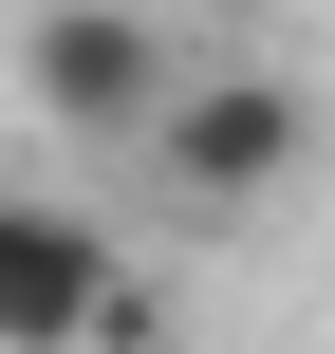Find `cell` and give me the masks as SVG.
<instances>
[{"label": "cell", "instance_id": "cell-3", "mask_svg": "<svg viewBox=\"0 0 335 354\" xmlns=\"http://www.w3.org/2000/svg\"><path fill=\"white\" fill-rule=\"evenodd\" d=\"M149 187L205 205V224H261L280 187H317V93L298 75H186L168 131H149Z\"/></svg>", "mask_w": 335, "mask_h": 354}, {"label": "cell", "instance_id": "cell-1", "mask_svg": "<svg viewBox=\"0 0 335 354\" xmlns=\"http://www.w3.org/2000/svg\"><path fill=\"white\" fill-rule=\"evenodd\" d=\"M131 336H168L149 261H131L75 187H19V205H0V354H131Z\"/></svg>", "mask_w": 335, "mask_h": 354}, {"label": "cell", "instance_id": "cell-2", "mask_svg": "<svg viewBox=\"0 0 335 354\" xmlns=\"http://www.w3.org/2000/svg\"><path fill=\"white\" fill-rule=\"evenodd\" d=\"M186 75H205V56H168L149 0H37V37H19V112L75 131V149H149Z\"/></svg>", "mask_w": 335, "mask_h": 354}]
</instances>
